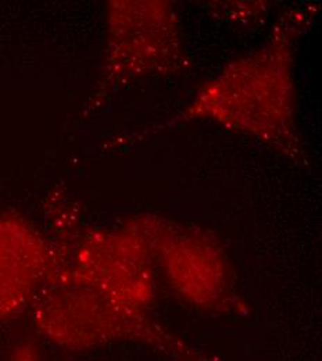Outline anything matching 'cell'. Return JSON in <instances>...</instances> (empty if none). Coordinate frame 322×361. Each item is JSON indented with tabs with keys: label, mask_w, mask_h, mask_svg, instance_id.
Masks as SVG:
<instances>
[{
	"label": "cell",
	"mask_w": 322,
	"mask_h": 361,
	"mask_svg": "<svg viewBox=\"0 0 322 361\" xmlns=\"http://www.w3.org/2000/svg\"><path fill=\"white\" fill-rule=\"evenodd\" d=\"M31 310L38 332L50 343L67 350L135 342L177 361H218L170 334L149 312L109 298L57 256Z\"/></svg>",
	"instance_id": "6da1fadb"
},
{
	"label": "cell",
	"mask_w": 322,
	"mask_h": 361,
	"mask_svg": "<svg viewBox=\"0 0 322 361\" xmlns=\"http://www.w3.org/2000/svg\"><path fill=\"white\" fill-rule=\"evenodd\" d=\"M163 229L164 223L147 219L120 231L89 232L67 263L116 302L149 312L154 298L151 266Z\"/></svg>",
	"instance_id": "7a4b0ae2"
},
{
	"label": "cell",
	"mask_w": 322,
	"mask_h": 361,
	"mask_svg": "<svg viewBox=\"0 0 322 361\" xmlns=\"http://www.w3.org/2000/svg\"><path fill=\"white\" fill-rule=\"evenodd\" d=\"M170 285L186 302L199 307H217L225 298L228 269L218 246L206 235L167 226L157 255Z\"/></svg>",
	"instance_id": "3957f363"
},
{
	"label": "cell",
	"mask_w": 322,
	"mask_h": 361,
	"mask_svg": "<svg viewBox=\"0 0 322 361\" xmlns=\"http://www.w3.org/2000/svg\"><path fill=\"white\" fill-rule=\"evenodd\" d=\"M54 260L56 253L34 226L0 217V324L31 307Z\"/></svg>",
	"instance_id": "277c9868"
},
{
	"label": "cell",
	"mask_w": 322,
	"mask_h": 361,
	"mask_svg": "<svg viewBox=\"0 0 322 361\" xmlns=\"http://www.w3.org/2000/svg\"><path fill=\"white\" fill-rule=\"evenodd\" d=\"M11 361H45L38 349L31 343H21L13 352Z\"/></svg>",
	"instance_id": "5b68a950"
}]
</instances>
